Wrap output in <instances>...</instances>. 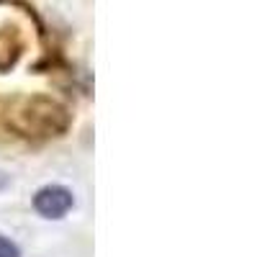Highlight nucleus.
Returning <instances> with one entry per match:
<instances>
[{
	"label": "nucleus",
	"instance_id": "obj_1",
	"mask_svg": "<svg viewBox=\"0 0 257 257\" xmlns=\"http://www.w3.org/2000/svg\"><path fill=\"white\" fill-rule=\"evenodd\" d=\"M6 118L21 137H59L70 126L67 108L41 95L16 100Z\"/></svg>",
	"mask_w": 257,
	"mask_h": 257
},
{
	"label": "nucleus",
	"instance_id": "obj_2",
	"mask_svg": "<svg viewBox=\"0 0 257 257\" xmlns=\"http://www.w3.org/2000/svg\"><path fill=\"white\" fill-rule=\"evenodd\" d=\"M75 206L72 190H67L64 185H44L36 190L34 196V211L44 219H62L67 216Z\"/></svg>",
	"mask_w": 257,
	"mask_h": 257
},
{
	"label": "nucleus",
	"instance_id": "obj_3",
	"mask_svg": "<svg viewBox=\"0 0 257 257\" xmlns=\"http://www.w3.org/2000/svg\"><path fill=\"white\" fill-rule=\"evenodd\" d=\"M0 257H21V249L16 242H11L8 237L0 234Z\"/></svg>",
	"mask_w": 257,
	"mask_h": 257
}]
</instances>
